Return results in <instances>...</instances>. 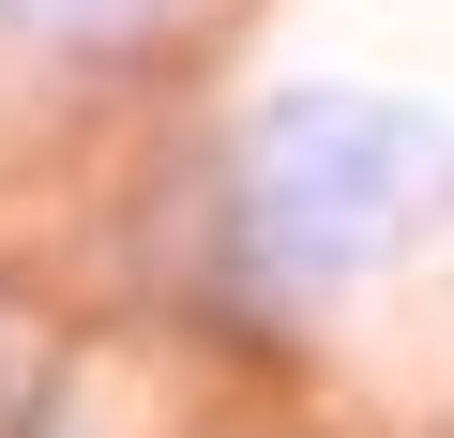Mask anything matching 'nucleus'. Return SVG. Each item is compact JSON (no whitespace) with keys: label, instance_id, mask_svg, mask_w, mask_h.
<instances>
[{"label":"nucleus","instance_id":"obj_1","mask_svg":"<svg viewBox=\"0 0 454 438\" xmlns=\"http://www.w3.org/2000/svg\"><path fill=\"white\" fill-rule=\"evenodd\" d=\"M454 211V121L379 91H273L227 151V257L258 303H333Z\"/></svg>","mask_w":454,"mask_h":438},{"label":"nucleus","instance_id":"obj_2","mask_svg":"<svg viewBox=\"0 0 454 438\" xmlns=\"http://www.w3.org/2000/svg\"><path fill=\"white\" fill-rule=\"evenodd\" d=\"M0 31L46 46V61H137L182 31V0H0Z\"/></svg>","mask_w":454,"mask_h":438}]
</instances>
